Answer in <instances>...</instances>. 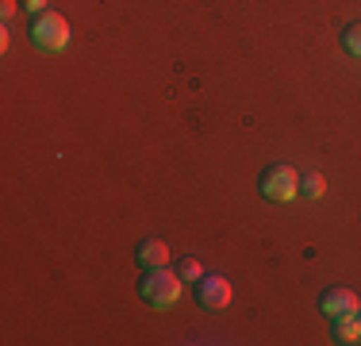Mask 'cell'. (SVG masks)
Segmentation results:
<instances>
[{"mask_svg":"<svg viewBox=\"0 0 361 346\" xmlns=\"http://www.w3.org/2000/svg\"><path fill=\"white\" fill-rule=\"evenodd\" d=\"M180 289H185V281H180V273L169 270V266L146 270V277L139 281V292L150 308H173L180 300Z\"/></svg>","mask_w":361,"mask_h":346,"instance_id":"6da1fadb","label":"cell"},{"mask_svg":"<svg viewBox=\"0 0 361 346\" xmlns=\"http://www.w3.org/2000/svg\"><path fill=\"white\" fill-rule=\"evenodd\" d=\"M31 39H35L39 50L58 54V50L70 47V20L62 12H39V20L31 23Z\"/></svg>","mask_w":361,"mask_h":346,"instance_id":"7a4b0ae2","label":"cell"},{"mask_svg":"<svg viewBox=\"0 0 361 346\" xmlns=\"http://www.w3.org/2000/svg\"><path fill=\"white\" fill-rule=\"evenodd\" d=\"M257 189H262L265 201H281V204H288V201H296V196H300V173L281 162V166H269V169L262 173Z\"/></svg>","mask_w":361,"mask_h":346,"instance_id":"3957f363","label":"cell"},{"mask_svg":"<svg viewBox=\"0 0 361 346\" xmlns=\"http://www.w3.org/2000/svg\"><path fill=\"white\" fill-rule=\"evenodd\" d=\"M231 297H235V289H231V281L219 277V273H204L200 281H196V300H200V308H208V311L227 308Z\"/></svg>","mask_w":361,"mask_h":346,"instance_id":"277c9868","label":"cell"},{"mask_svg":"<svg viewBox=\"0 0 361 346\" xmlns=\"http://www.w3.org/2000/svg\"><path fill=\"white\" fill-rule=\"evenodd\" d=\"M361 308L357 292L354 289H342V285H334V289H326L319 297V311L326 319H342V316H354V311Z\"/></svg>","mask_w":361,"mask_h":346,"instance_id":"5b68a950","label":"cell"},{"mask_svg":"<svg viewBox=\"0 0 361 346\" xmlns=\"http://www.w3.org/2000/svg\"><path fill=\"white\" fill-rule=\"evenodd\" d=\"M135 262L142 270H158V266H169V246L161 239H142L139 250H135Z\"/></svg>","mask_w":361,"mask_h":346,"instance_id":"8992f818","label":"cell"},{"mask_svg":"<svg viewBox=\"0 0 361 346\" xmlns=\"http://www.w3.org/2000/svg\"><path fill=\"white\" fill-rule=\"evenodd\" d=\"M334 339L338 342H361V308L354 311V316L334 319Z\"/></svg>","mask_w":361,"mask_h":346,"instance_id":"52a82bcc","label":"cell"},{"mask_svg":"<svg viewBox=\"0 0 361 346\" xmlns=\"http://www.w3.org/2000/svg\"><path fill=\"white\" fill-rule=\"evenodd\" d=\"M326 193V177L323 173H300V196H307V201H319V196Z\"/></svg>","mask_w":361,"mask_h":346,"instance_id":"ba28073f","label":"cell"},{"mask_svg":"<svg viewBox=\"0 0 361 346\" xmlns=\"http://www.w3.org/2000/svg\"><path fill=\"white\" fill-rule=\"evenodd\" d=\"M342 50L361 62V23H350V28L342 31Z\"/></svg>","mask_w":361,"mask_h":346,"instance_id":"9c48e42d","label":"cell"},{"mask_svg":"<svg viewBox=\"0 0 361 346\" xmlns=\"http://www.w3.org/2000/svg\"><path fill=\"white\" fill-rule=\"evenodd\" d=\"M177 273H180V281H200V277H204V266L196 262V258H180V262H177Z\"/></svg>","mask_w":361,"mask_h":346,"instance_id":"30bf717a","label":"cell"},{"mask_svg":"<svg viewBox=\"0 0 361 346\" xmlns=\"http://www.w3.org/2000/svg\"><path fill=\"white\" fill-rule=\"evenodd\" d=\"M23 12H47V0H23Z\"/></svg>","mask_w":361,"mask_h":346,"instance_id":"8fae6325","label":"cell"},{"mask_svg":"<svg viewBox=\"0 0 361 346\" xmlns=\"http://www.w3.org/2000/svg\"><path fill=\"white\" fill-rule=\"evenodd\" d=\"M0 8H4V20H12V16L20 12V0H4V4H0Z\"/></svg>","mask_w":361,"mask_h":346,"instance_id":"7c38bea8","label":"cell"}]
</instances>
